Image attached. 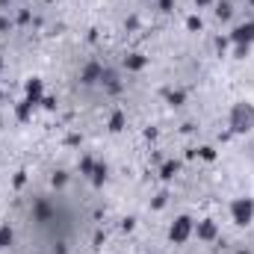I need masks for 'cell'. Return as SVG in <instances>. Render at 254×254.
<instances>
[{
  "label": "cell",
  "mask_w": 254,
  "mask_h": 254,
  "mask_svg": "<svg viewBox=\"0 0 254 254\" xmlns=\"http://www.w3.org/2000/svg\"><path fill=\"white\" fill-rule=\"evenodd\" d=\"M228 127H231L234 133H246V130H252L254 127V107L252 104H246V101L234 104V107H231V116H228Z\"/></svg>",
  "instance_id": "cell-1"
},
{
  "label": "cell",
  "mask_w": 254,
  "mask_h": 254,
  "mask_svg": "<svg viewBox=\"0 0 254 254\" xmlns=\"http://www.w3.org/2000/svg\"><path fill=\"white\" fill-rule=\"evenodd\" d=\"M192 234V219H187V216H181L175 225H172V240L175 243H187V237Z\"/></svg>",
  "instance_id": "cell-3"
},
{
  "label": "cell",
  "mask_w": 254,
  "mask_h": 254,
  "mask_svg": "<svg viewBox=\"0 0 254 254\" xmlns=\"http://www.w3.org/2000/svg\"><path fill=\"white\" fill-rule=\"evenodd\" d=\"M231 213H234V222L237 225H249L254 216V201L252 198H234L231 201Z\"/></svg>",
  "instance_id": "cell-2"
}]
</instances>
